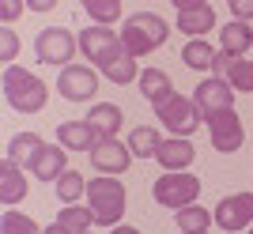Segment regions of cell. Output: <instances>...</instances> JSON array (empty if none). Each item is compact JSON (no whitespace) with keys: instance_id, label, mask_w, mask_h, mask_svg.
Masks as SVG:
<instances>
[{"instance_id":"17","label":"cell","mask_w":253,"mask_h":234,"mask_svg":"<svg viewBox=\"0 0 253 234\" xmlns=\"http://www.w3.org/2000/svg\"><path fill=\"white\" fill-rule=\"evenodd\" d=\"M193 144L189 140H181V136H170V140H163L159 144V155H155V162L163 166V170H185L193 162Z\"/></svg>"},{"instance_id":"30","label":"cell","mask_w":253,"mask_h":234,"mask_svg":"<svg viewBox=\"0 0 253 234\" xmlns=\"http://www.w3.org/2000/svg\"><path fill=\"white\" fill-rule=\"evenodd\" d=\"M15 53H19V38H15V31H11V27H4V31H0V61L11 68Z\"/></svg>"},{"instance_id":"25","label":"cell","mask_w":253,"mask_h":234,"mask_svg":"<svg viewBox=\"0 0 253 234\" xmlns=\"http://www.w3.org/2000/svg\"><path fill=\"white\" fill-rule=\"evenodd\" d=\"M211 223H215V219L204 212L201 204H189V208H181V212H178V231L181 234H208Z\"/></svg>"},{"instance_id":"13","label":"cell","mask_w":253,"mask_h":234,"mask_svg":"<svg viewBox=\"0 0 253 234\" xmlns=\"http://www.w3.org/2000/svg\"><path fill=\"white\" fill-rule=\"evenodd\" d=\"M197 110H201L204 117L211 114H223V110H234V91L223 79H204V83H197Z\"/></svg>"},{"instance_id":"22","label":"cell","mask_w":253,"mask_h":234,"mask_svg":"<svg viewBox=\"0 0 253 234\" xmlns=\"http://www.w3.org/2000/svg\"><path fill=\"white\" fill-rule=\"evenodd\" d=\"M253 45V27L250 23H227L223 27V53H231V57H242L246 49Z\"/></svg>"},{"instance_id":"7","label":"cell","mask_w":253,"mask_h":234,"mask_svg":"<svg viewBox=\"0 0 253 234\" xmlns=\"http://www.w3.org/2000/svg\"><path fill=\"white\" fill-rule=\"evenodd\" d=\"M76 42H80V38H72L64 27H45V31L34 38V57L42 64H68V57L76 53Z\"/></svg>"},{"instance_id":"4","label":"cell","mask_w":253,"mask_h":234,"mask_svg":"<svg viewBox=\"0 0 253 234\" xmlns=\"http://www.w3.org/2000/svg\"><path fill=\"white\" fill-rule=\"evenodd\" d=\"M167 23L159 19V15H151V11H136L128 23H121V42H125V49L132 57H144L151 53V49H159V45L167 42Z\"/></svg>"},{"instance_id":"9","label":"cell","mask_w":253,"mask_h":234,"mask_svg":"<svg viewBox=\"0 0 253 234\" xmlns=\"http://www.w3.org/2000/svg\"><path fill=\"white\" fill-rule=\"evenodd\" d=\"M211 219L223 227V231H246L253 223V193H231L215 204Z\"/></svg>"},{"instance_id":"33","label":"cell","mask_w":253,"mask_h":234,"mask_svg":"<svg viewBox=\"0 0 253 234\" xmlns=\"http://www.w3.org/2000/svg\"><path fill=\"white\" fill-rule=\"evenodd\" d=\"M42 234H72V231H68V227H61V223H49Z\"/></svg>"},{"instance_id":"12","label":"cell","mask_w":253,"mask_h":234,"mask_svg":"<svg viewBox=\"0 0 253 234\" xmlns=\"http://www.w3.org/2000/svg\"><path fill=\"white\" fill-rule=\"evenodd\" d=\"M91 162H95L98 174H125V166L132 162V151L128 144H117V140H98L95 148H91Z\"/></svg>"},{"instance_id":"20","label":"cell","mask_w":253,"mask_h":234,"mask_svg":"<svg viewBox=\"0 0 253 234\" xmlns=\"http://www.w3.org/2000/svg\"><path fill=\"white\" fill-rule=\"evenodd\" d=\"M87 121L98 128L102 140H114L117 128H121V121H125V114H121V106H114V102H98V106L87 114Z\"/></svg>"},{"instance_id":"35","label":"cell","mask_w":253,"mask_h":234,"mask_svg":"<svg viewBox=\"0 0 253 234\" xmlns=\"http://www.w3.org/2000/svg\"><path fill=\"white\" fill-rule=\"evenodd\" d=\"M114 234H140V231H136V227H125V223H121V227H114Z\"/></svg>"},{"instance_id":"36","label":"cell","mask_w":253,"mask_h":234,"mask_svg":"<svg viewBox=\"0 0 253 234\" xmlns=\"http://www.w3.org/2000/svg\"><path fill=\"white\" fill-rule=\"evenodd\" d=\"M87 234H91V231H87Z\"/></svg>"},{"instance_id":"1","label":"cell","mask_w":253,"mask_h":234,"mask_svg":"<svg viewBox=\"0 0 253 234\" xmlns=\"http://www.w3.org/2000/svg\"><path fill=\"white\" fill-rule=\"evenodd\" d=\"M80 49L91 57L95 68H102L110 83L125 87L136 79V57L128 53L121 34H114L110 27H84L80 31Z\"/></svg>"},{"instance_id":"23","label":"cell","mask_w":253,"mask_h":234,"mask_svg":"<svg viewBox=\"0 0 253 234\" xmlns=\"http://www.w3.org/2000/svg\"><path fill=\"white\" fill-rule=\"evenodd\" d=\"M42 144H45V140L38 136V132H15L11 144H8V159L11 162H27V166H31L34 155L42 151Z\"/></svg>"},{"instance_id":"31","label":"cell","mask_w":253,"mask_h":234,"mask_svg":"<svg viewBox=\"0 0 253 234\" xmlns=\"http://www.w3.org/2000/svg\"><path fill=\"white\" fill-rule=\"evenodd\" d=\"M231 11H234V19H238V23L253 19V0H234V4H231Z\"/></svg>"},{"instance_id":"14","label":"cell","mask_w":253,"mask_h":234,"mask_svg":"<svg viewBox=\"0 0 253 234\" xmlns=\"http://www.w3.org/2000/svg\"><path fill=\"white\" fill-rule=\"evenodd\" d=\"M178 27L185 34H204L215 27V11L208 0H178Z\"/></svg>"},{"instance_id":"27","label":"cell","mask_w":253,"mask_h":234,"mask_svg":"<svg viewBox=\"0 0 253 234\" xmlns=\"http://www.w3.org/2000/svg\"><path fill=\"white\" fill-rule=\"evenodd\" d=\"M181 61L189 64V68H211V64H215V49H211L208 42H201V38H193V42L181 49Z\"/></svg>"},{"instance_id":"18","label":"cell","mask_w":253,"mask_h":234,"mask_svg":"<svg viewBox=\"0 0 253 234\" xmlns=\"http://www.w3.org/2000/svg\"><path fill=\"white\" fill-rule=\"evenodd\" d=\"M140 91H144V98L155 102V106H163L167 98L178 95V91H174V79H170L163 68H144V72H140Z\"/></svg>"},{"instance_id":"19","label":"cell","mask_w":253,"mask_h":234,"mask_svg":"<svg viewBox=\"0 0 253 234\" xmlns=\"http://www.w3.org/2000/svg\"><path fill=\"white\" fill-rule=\"evenodd\" d=\"M23 196H27V174H19V162L4 159V166H0V200L19 204Z\"/></svg>"},{"instance_id":"26","label":"cell","mask_w":253,"mask_h":234,"mask_svg":"<svg viewBox=\"0 0 253 234\" xmlns=\"http://www.w3.org/2000/svg\"><path fill=\"white\" fill-rule=\"evenodd\" d=\"M84 193H87V181H84L80 170H68V174L57 178V196H61V204H76Z\"/></svg>"},{"instance_id":"29","label":"cell","mask_w":253,"mask_h":234,"mask_svg":"<svg viewBox=\"0 0 253 234\" xmlns=\"http://www.w3.org/2000/svg\"><path fill=\"white\" fill-rule=\"evenodd\" d=\"M0 234H42V231H38V223H34L31 215L4 212V219H0Z\"/></svg>"},{"instance_id":"37","label":"cell","mask_w":253,"mask_h":234,"mask_svg":"<svg viewBox=\"0 0 253 234\" xmlns=\"http://www.w3.org/2000/svg\"><path fill=\"white\" fill-rule=\"evenodd\" d=\"M250 234H253V231H250Z\"/></svg>"},{"instance_id":"28","label":"cell","mask_w":253,"mask_h":234,"mask_svg":"<svg viewBox=\"0 0 253 234\" xmlns=\"http://www.w3.org/2000/svg\"><path fill=\"white\" fill-rule=\"evenodd\" d=\"M84 11L95 19V27H106L121 15V0H84Z\"/></svg>"},{"instance_id":"24","label":"cell","mask_w":253,"mask_h":234,"mask_svg":"<svg viewBox=\"0 0 253 234\" xmlns=\"http://www.w3.org/2000/svg\"><path fill=\"white\" fill-rule=\"evenodd\" d=\"M57 223L68 227L72 234H87L91 223H95V212H91V208H80V204H64L61 212H57Z\"/></svg>"},{"instance_id":"5","label":"cell","mask_w":253,"mask_h":234,"mask_svg":"<svg viewBox=\"0 0 253 234\" xmlns=\"http://www.w3.org/2000/svg\"><path fill=\"white\" fill-rule=\"evenodd\" d=\"M151 193H155V204L181 212V208H189V204L201 196V178H197V174H185V170H167L151 185Z\"/></svg>"},{"instance_id":"32","label":"cell","mask_w":253,"mask_h":234,"mask_svg":"<svg viewBox=\"0 0 253 234\" xmlns=\"http://www.w3.org/2000/svg\"><path fill=\"white\" fill-rule=\"evenodd\" d=\"M19 11H23V4H11V0H4V4H0V19L11 23V19H19Z\"/></svg>"},{"instance_id":"2","label":"cell","mask_w":253,"mask_h":234,"mask_svg":"<svg viewBox=\"0 0 253 234\" xmlns=\"http://www.w3.org/2000/svg\"><path fill=\"white\" fill-rule=\"evenodd\" d=\"M4 98L15 114H42L45 102H49V91L34 72L11 64V68H4Z\"/></svg>"},{"instance_id":"10","label":"cell","mask_w":253,"mask_h":234,"mask_svg":"<svg viewBox=\"0 0 253 234\" xmlns=\"http://www.w3.org/2000/svg\"><path fill=\"white\" fill-rule=\"evenodd\" d=\"M57 91H61L68 102H87V98L98 91V76L95 68H84V64H68L57 79Z\"/></svg>"},{"instance_id":"8","label":"cell","mask_w":253,"mask_h":234,"mask_svg":"<svg viewBox=\"0 0 253 234\" xmlns=\"http://www.w3.org/2000/svg\"><path fill=\"white\" fill-rule=\"evenodd\" d=\"M208 121V132H211V148L223 151V155H231V151H238L246 144V128L242 121H238V114L234 110H223V114H211L204 117Z\"/></svg>"},{"instance_id":"21","label":"cell","mask_w":253,"mask_h":234,"mask_svg":"<svg viewBox=\"0 0 253 234\" xmlns=\"http://www.w3.org/2000/svg\"><path fill=\"white\" fill-rule=\"evenodd\" d=\"M159 144H163V136H159L151 125H136L132 132H128V151H132L136 159H155Z\"/></svg>"},{"instance_id":"3","label":"cell","mask_w":253,"mask_h":234,"mask_svg":"<svg viewBox=\"0 0 253 234\" xmlns=\"http://www.w3.org/2000/svg\"><path fill=\"white\" fill-rule=\"evenodd\" d=\"M87 204L95 212V223L102 227H121V215H125V185L110 174L87 181Z\"/></svg>"},{"instance_id":"15","label":"cell","mask_w":253,"mask_h":234,"mask_svg":"<svg viewBox=\"0 0 253 234\" xmlns=\"http://www.w3.org/2000/svg\"><path fill=\"white\" fill-rule=\"evenodd\" d=\"M98 128L91 125V121H68V125L57 128V144H61L64 151H91L98 144Z\"/></svg>"},{"instance_id":"34","label":"cell","mask_w":253,"mask_h":234,"mask_svg":"<svg viewBox=\"0 0 253 234\" xmlns=\"http://www.w3.org/2000/svg\"><path fill=\"white\" fill-rule=\"evenodd\" d=\"M31 8H34V11H49L53 0H31Z\"/></svg>"},{"instance_id":"11","label":"cell","mask_w":253,"mask_h":234,"mask_svg":"<svg viewBox=\"0 0 253 234\" xmlns=\"http://www.w3.org/2000/svg\"><path fill=\"white\" fill-rule=\"evenodd\" d=\"M211 68H215V79H223L231 91L253 95V61L231 57V53H215V64H211Z\"/></svg>"},{"instance_id":"6","label":"cell","mask_w":253,"mask_h":234,"mask_svg":"<svg viewBox=\"0 0 253 234\" xmlns=\"http://www.w3.org/2000/svg\"><path fill=\"white\" fill-rule=\"evenodd\" d=\"M155 114H159V121H163V125L170 128V132H174V136H189L193 128L201 125V110H197V102H193V98H185V95H174V98H167V102H163V106H155Z\"/></svg>"},{"instance_id":"16","label":"cell","mask_w":253,"mask_h":234,"mask_svg":"<svg viewBox=\"0 0 253 234\" xmlns=\"http://www.w3.org/2000/svg\"><path fill=\"white\" fill-rule=\"evenodd\" d=\"M31 174H34V178H42V181H57L61 174H68L61 144H42V151H38L34 162H31Z\"/></svg>"}]
</instances>
